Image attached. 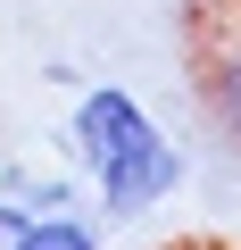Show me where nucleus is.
<instances>
[{
	"label": "nucleus",
	"mask_w": 241,
	"mask_h": 250,
	"mask_svg": "<svg viewBox=\"0 0 241 250\" xmlns=\"http://www.w3.org/2000/svg\"><path fill=\"white\" fill-rule=\"evenodd\" d=\"M75 184L83 175H42V167H0V200L42 217V208H75Z\"/></svg>",
	"instance_id": "obj_3"
},
{
	"label": "nucleus",
	"mask_w": 241,
	"mask_h": 250,
	"mask_svg": "<svg viewBox=\"0 0 241 250\" xmlns=\"http://www.w3.org/2000/svg\"><path fill=\"white\" fill-rule=\"evenodd\" d=\"M9 250H108V233H100V217H83V208H42V217L17 225Z\"/></svg>",
	"instance_id": "obj_2"
},
{
	"label": "nucleus",
	"mask_w": 241,
	"mask_h": 250,
	"mask_svg": "<svg viewBox=\"0 0 241 250\" xmlns=\"http://www.w3.org/2000/svg\"><path fill=\"white\" fill-rule=\"evenodd\" d=\"M191 92H200V117L216 125V142L241 159V17H224V25H208V42H200V75H191Z\"/></svg>",
	"instance_id": "obj_1"
}]
</instances>
